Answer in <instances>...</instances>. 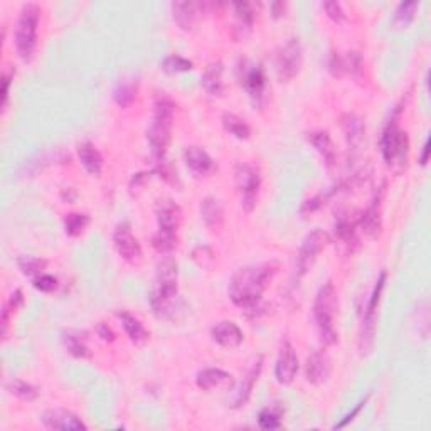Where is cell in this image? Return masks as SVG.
I'll return each instance as SVG.
<instances>
[{
	"mask_svg": "<svg viewBox=\"0 0 431 431\" xmlns=\"http://www.w3.org/2000/svg\"><path fill=\"white\" fill-rule=\"evenodd\" d=\"M275 273L272 265H251L239 268L229 282L228 295L241 310H255Z\"/></svg>",
	"mask_w": 431,
	"mask_h": 431,
	"instance_id": "obj_1",
	"label": "cell"
},
{
	"mask_svg": "<svg viewBox=\"0 0 431 431\" xmlns=\"http://www.w3.org/2000/svg\"><path fill=\"white\" fill-rule=\"evenodd\" d=\"M337 310H339V300H337L334 283H323L314 301V318L323 345L335 344L337 337H339L334 326Z\"/></svg>",
	"mask_w": 431,
	"mask_h": 431,
	"instance_id": "obj_2",
	"label": "cell"
},
{
	"mask_svg": "<svg viewBox=\"0 0 431 431\" xmlns=\"http://www.w3.org/2000/svg\"><path fill=\"white\" fill-rule=\"evenodd\" d=\"M182 211L174 201L166 199L157 204V233L152 238V246L160 255L174 251L177 246V229L180 226Z\"/></svg>",
	"mask_w": 431,
	"mask_h": 431,
	"instance_id": "obj_3",
	"label": "cell"
},
{
	"mask_svg": "<svg viewBox=\"0 0 431 431\" xmlns=\"http://www.w3.org/2000/svg\"><path fill=\"white\" fill-rule=\"evenodd\" d=\"M172 123H174V103L168 100L157 101L152 125L146 130V139H149L154 159L166 157L172 139Z\"/></svg>",
	"mask_w": 431,
	"mask_h": 431,
	"instance_id": "obj_4",
	"label": "cell"
},
{
	"mask_svg": "<svg viewBox=\"0 0 431 431\" xmlns=\"http://www.w3.org/2000/svg\"><path fill=\"white\" fill-rule=\"evenodd\" d=\"M41 19V8L35 4H25L22 7L19 19L16 24V51L24 63L33 59L35 46H38V28Z\"/></svg>",
	"mask_w": 431,
	"mask_h": 431,
	"instance_id": "obj_5",
	"label": "cell"
},
{
	"mask_svg": "<svg viewBox=\"0 0 431 431\" xmlns=\"http://www.w3.org/2000/svg\"><path fill=\"white\" fill-rule=\"evenodd\" d=\"M399 110L401 108H398L394 117L389 120L383 132V137H381V154H383L388 166H394V163L403 166L408 159V152H410V140H408V135L399 128L398 123Z\"/></svg>",
	"mask_w": 431,
	"mask_h": 431,
	"instance_id": "obj_6",
	"label": "cell"
},
{
	"mask_svg": "<svg viewBox=\"0 0 431 431\" xmlns=\"http://www.w3.org/2000/svg\"><path fill=\"white\" fill-rule=\"evenodd\" d=\"M386 278L388 275L386 272H381L379 278H377L374 290H372L369 301L364 309V317H362V327H361V335H359V350L362 355H367L372 350L374 345V337H376V323H377V310H379L381 304V295H383Z\"/></svg>",
	"mask_w": 431,
	"mask_h": 431,
	"instance_id": "obj_7",
	"label": "cell"
},
{
	"mask_svg": "<svg viewBox=\"0 0 431 431\" xmlns=\"http://www.w3.org/2000/svg\"><path fill=\"white\" fill-rule=\"evenodd\" d=\"M234 180H236L238 189L241 190V207L246 212H251L256 206L258 190H260V174L255 167L248 163H238L234 167Z\"/></svg>",
	"mask_w": 431,
	"mask_h": 431,
	"instance_id": "obj_8",
	"label": "cell"
},
{
	"mask_svg": "<svg viewBox=\"0 0 431 431\" xmlns=\"http://www.w3.org/2000/svg\"><path fill=\"white\" fill-rule=\"evenodd\" d=\"M261 369H263V355L258 354L250 362H248L246 371H244V374L241 376V379H239L236 388H234L233 394H231L229 398L231 408L239 410V408H243L244 404L248 403V399H250L253 393V388H255V383L261 374Z\"/></svg>",
	"mask_w": 431,
	"mask_h": 431,
	"instance_id": "obj_9",
	"label": "cell"
},
{
	"mask_svg": "<svg viewBox=\"0 0 431 431\" xmlns=\"http://www.w3.org/2000/svg\"><path fill=\"white\" fill-rule=\"evenodd\" d=\"M304 54H301V44L299 39H290L277 54V73L283 83L292 81L300 73Z\"/></svg>",
	"mask_w": 431,
	"mask_h": 431,
	"instance_id": "obj_10",
	"label": "cell"
},
{
	"mask_svg": "<svg viewBox=\"0 0 431 431\" xmlns=\"http://www.w3.org/2000/svg\"><path fill=\"white\" fill-rule=\"evenodd\" d=\"M331 243L327 233H323L322 229H315L309 234L301 243V248L299 251V258H297V270H299V277L304 275L312 268V265L317 260V256L326 250L327 244Z\"/></svg>",
	"mask_w": 431,
	"mask_h": 431,
	"instance_id": "obj_11",
	"label": "cell"
},
{
	"mask_svg": "<svg viewBox=\"0 0 431 431\" xmlns=\"http://www.w3.org/2000/svg\"><path fill=\"white\" fill-rule=\"evenodd\" d=\"M113 244L117 253L127 263H139L142 260V246L139 239L133 236L132 228L128 223H120L113 231Z\"/></svg>",
	"mask_w": 431,
	"mask_h": 431,
	"instance_id": "obj_12",
	"label": "cell"
},
{
	"mask_svg": "<svg viewBox=\"0 0 431 431\" xmlns=\"http://www.w3.org/2000/svg\"><path fill=\"white\" fill-rule=\"evenodd\" d=\"M239 83L246 90L253 100L261 101L263 98L265 88H266V76L265 71L260 64L251 63V61H243V64L239 66Z\"/></svg>",
	"mask_w": 431,
	"mask_h": 431,
	"instance_id": "obj_13",
	"label": "cell"
},
{
	"mask_svg": "<svg viewBox=\"0 0 431 431\" xmlns=\"http://www.w3.org/2000/svg\"><path fill=\"white\" fill-rule=\"evenodd\" d=\"M150 305H152L154 314L159 318L168 320L174 318L176 314L179 312V290L177 288H157L152 293V299H150Z\"/></svg>",
	"mask_w": 431,
	"mask_h": 431,
	"instance_id": "obj_14",
	"label": "cell"
},
{
	"mask_svg": "<svg viewBox=\"0 0 431 431\" xmlns=\"http://www.w3.org/2000/svg\"><path fill=\"white\" fill-rule=\"evenodd\" d=\"M297 372H299V355H297L295 347L290 342H283L277 359V366H275V377L280 384L288 386L293 383Z\"/></svg>",
	"mask_w": 431,
	"mask_h": 431,
	"instance_id": "obj_15",
	"label": "cell"
},
{
	"mask_svg": "<svg viewBox=\"0 0 431 431\" xmlns=\"http://www.w3.org/2000/svg\"><path fill=\"white\" fill-rule=\"evenodd\" d=\"M42 425L47 430H61V431H84L88 430V426L84 425V421L74 413L68 410H47L42 413L41 416Z\"/></svg>",
	"mask_w": 431,
	"mask_h": 431,
	"instance_id": "obj_16",
	"label": "cell"
},
{
	"mask_svg": "<svg viewBox=\"0 0 431 431\" xmlns=\"http://www.w3.org/2000/svg\"><path fill=\"white\" fill-rule=\"evenodd\" d=\"M362 68V56L355 51L334 52L328 59V71L332 76L344 78L354 76Z\"/></svg>",
	"mask_w": 431,
	"mask_h": 431,
	"instance_id": "obj_17",
	"label": "cell"
},
{
	"mask_svg": "<svg viewBox=\"0 0 431 431\" xmlns=\"http://www.w3.org/2000/svg\"><path fill=\"white\" fill-rule=\"evenodd\" d=\"M331 374H332V361L323 350H318V352H314L310 355L305 367L306 381H309L310 384L314 386L326 384L327 381L331 379Z\"/></svg>",
	"mask_w": 431,
	"mask_h": 431,
	"instance_id": "obj_18",
	"label": "cell"
},
{
	"mask_svg": "<svg viewBox=\"0 0 431 431\" xmlns=\"http://www.w3.org/2000/svg\"><path fill=\"white\" fill-rule=\"evenodd\" d=\"M211 337L217 345L224 349H236L243 344L244 334L234 322L223 320L211 328Z\"/></svg>",
	"mask_w": 431,
	"mask_h": 431,
	"instance_id": "obj_19",
	"label": "cell"
},
{
	"mask_svg": "<svg viewBox=\"0 0 431 431\" xmlns=\"http://www.w3.org/2000/svg\"><path fill=\"white\" fill-rule=\"evenodd\" d=\"M201 11H204V6L197 2L172 4V16L182 30H192L195 28L199 17H201Z\"/></svg>",
	"mask_w": 431,
	"mask_h": 431,
	"instance_id": "obj_20",
	"label": "cell"
},
{
	"mask_svg": "<svg viewBox=\"0 0 431 431\" xmlns=\"http://www.w3.org/2000/svg\"><path fill=\"white\" fill-rule=\"evenodd\" d=\"M184 160L189 171L197 177L211 174L212 168H214V160H212L211 155L204 149H201V146H188L184 152Z\"/></svg>",
	"mask_w": 431,
	"mask_h": 431,
	"instance_id": "obj_21",
	"label": "cell"
},
{
	"mask_svg": "<svg viewBox=\"0 0 431 431\" xmlns=\"http://www.w3.org/2000/svg\"><path fill=\"white\" fill-rule=\"evenodd\" d=\"M340 128L344 132L347 144L352 149H357L362 144L364 135H366V123L364 120L355 113H344L340 117Z\"/></svg>",
	"mask_w": 431,
	"mask_h": 431,
	"instance_id": "obj_22",
	"label": "cell"
},
{
	"mask_svg": "<svg viewBox=\"0 0 431 431\" xmlns=\"http://www.w3.org/2000/svg\"><path fill=\"white\" fill-rule=\"evenodd\" d=\"M335 241L339 244L340 251L345 255H352L357 248V236H355V224L345 216H340L335 224Z\"/></svg>",
	"mask_w": 431,
	"mask_h": 431,
	"instance_id": "obj_23",
	"label": "cell"
},
{
	"mask_svg": "<svg viewBox=\"0 0 431 431\" xmlns=\"http://www.w3.org/2000/svg\"><path fill=\"white\" fill-rule=\"evenodd\" d=\"M223 63L216 61V63H211L204 71L201 84L204 88V91L211 96H223L224 95V81H223Z\"/></svg>",
	"mask_w": 431,
	"mask_h": 431,
	"instance_id": "obj_24",
	"label": "cell"
},
{
	"mask_svg": "<svg viewBox=\"0 0 431 431\" xmlns=\"http://www.w3.org/2000/svg\"><path fill=\"white\" fill-rule=\"evenodd\" d=\"M78 157L81 160L83 167L86 168L88 174L100 176L103 171V157H101L100 150L96 149L91 142H83L78 145Z\"/></svg>",
	"mask_w": 431,
	"mask_h": 431,
	"instance_id": "obj_25",
	"label": "cell"
},
{
	"mask_svg": "<svg viewBox=\"0 0 431 431\" xmlns=\"http://www.w3.org/2000/svg\"><path fill=\"white\" fill-rule=\"evenodd\" d=\"M231 377L233 376H231L229 372L223 371V369L209 367L199 372L197 377H195V384H197V388L202 391H214L231 383Z\"/></svg>",
	"mask_w": 431,
	"mask_h": 431,
	"instance_id": "obj_26",
	"label": "cell"
},
{
	"mask_svg": "<svg viewBox=\"0 0 431 431\" xmlns=\"http://www.w3.org/2000/svg\"><path fill=\"white\" fill-rule=\"evenodd\" d=\"M362 233L369 238H377L381 233V197H376L359 221Z\"/></svg>",
	"mask_w": 431,
	"mask_h": 431,
	"instance_id": "obj_27",
	"label": "cell"
},
{
	"mask_svg": "<svg viewBox=\"0 0 431 431\" xmlns=\"http://www.w3.org/2000/svg\"><path fill=\"white\" fill-rule=\"evenodd\" d=\"M309 142L315 146V150L322 155L323 160H326L327 167H332L335 163L337 160V154H335V145L334 140L331 139V135H328L327 132H312L309 133Z\"/></svg>",
	"mask_w": 431,
	"mask_h": 431,
	"instance_id": "obj_28",
	"label": "cell"
},
{
	"mask_svg": "<svg viewBox=\"0 0 431 431\" xmlns=\"http://www.w3.org/2000/svg\"><path fill=\"white\" fill-rule=\"evenodd\" d=\"M117 317L120 318L123 328H125L128 339H130L133 344H144V342L149 339V331L144 327V323H142L137 317H133L132 314H128L127 310L117 312Z\"/></svg>",
	"mask_w": 431,
	"mask_h": 431,
	"instance_id": "obj_29",
	"label": "cell"
},
{
	"mask_svg": "<svg viewBox=\"0 0 431 431\" xmlns=\"http://www.w3.org/2000/svg\"><path fill=\"white\" fill-rule=\"evenodd\" d=\"M139 93V83L135 79H122L113 90V100L120 108H127L135 101Z\"/></svg>",
	"mask_w": 431,
	"mask_h": 431,
	"instance_id": "obj_30",
	"label": "cell"
},
{
	"mask_svg": "<svg viewBox=\"0 0 431 431\" xmlns=\"http://www.w3.org/2000/svg\"><path fill=\"white\" fill-rule=\"evenodd\" d=\"M177 263L172 258H163L162 261L157 265V285L162 288H177Z\"/></svg>",
	"mask_w": 431,
	"mask_h": 431,
	"instance_id": "obj_31",
	"label": "cell"
},
{
	"mask_svg": "<svg viewBox=\"0 0 431 431\" xmlns=\"http://www.w3.org/2000/svg\"><path fill=\"white\" fill-rule=\"evenodd\" d=\"M201 216L209 228H216V226H219L224 219L223 206H221V202L214 197L204 199L201 204Z\"/></svg>",
	"mask_w": 431,
	"mask_h": 431,
	"instance_id": "obj_32",
	"label": "cell"
},
{
	"mask_svg": "<svg viewBox=\"0 0 431 431\" xmlns=\"http://www.w3.org/2000/svg\"><path fill=\"white\" fill-rule=\"evenodd\" d=\"M221 122H223L224 130L229 133V135L236 137L238 140H248L251 137V128L248 125L246 122L241 117H238V115L234 113H224L223 118H221Z\"/></svg>",
	"mask_w": 431,
	"mask_h": 431,
	"instance_id": "obj_33",
	"label": "cell"
},
{
	"mask_svg": "<svg viewBox=\"0 0 431 431\" xmlns=\"http://www.w3.org/2000/svg\"><path fill=\"white\" fill-rule=\"evenodd\" d=\"M6 389L12 396L19 398L21 401H35L39 398V389L35 386L25 383L22 379H11L6 383Z\"/></svg>",
	"mask_w": 431,
	"mask_h": 431,
	"instance_id": "obj_34",
	"label": "cell"
},
{
	"mask_svg": "<svg viewBox=\"0 0 431 431\" xmlns=\"http://www.w3.org/2000/svg\"><path fill=\"white\" fill-rule=\"evenodd\" d=\"M63 342H64L66 350H68V352L73 355V357L88 359L91 355L90 349H88V345H86V342H84V339L81 337V334H79V332H64Z\"/></svg>",
	"mask_w": 431,
	"mask_h": 431,
	"instance_id": "obj_35",
	"label": "cell"
},
{
	"mask_svg": "<svg viewBox=\"0 0 431 431\" xmlns=\"http://www.w3.org/2000/svg\"><path fill=\"white\" fill-rule=\"evenodd\" d=\"M90 224V216L81 214V212H71L64 217V229L69 236L76 238L83 233Z\"/></svg>",
	"mask_w": 431,
	"mask_h": 431,
	"instance_id": "obj_36",
	"label": "cell"
},
{
	"mask_svg": "<svg viewBox=\"0 0 431 431\" xmlns=\"http://www.w3.org/2000/svg\"><path fill=\"white\" fill-rule=\"evenodd\" d=\"M17 265H19V270L22 273L25 275V277L35 278L39 277V275H42L44 270H46L47 263L41 258H35V256H22L17 260Z\"/></svg>",
	"mask_w": 431,
	"mask_h": 431,
	"instance_id": "obj_37",
	"label": "cell"
},
{
	"mask_svg": "<svg viewBox=\"0 0 431 431\" xmlns=\"http://www.w3.org/2000/svg\"><path fill=\"white\" fill-rule=\"evenodd\" d=\"M22 304H24V297H22L21 288H17V290L12 293L11 297H8V300L6 301V305H4V309H2V335L4 337H6V334H7V327H8V322H11V315L14 314L17 309H21Z\"/></svg>",
	"mask_w": 431,
	"mask_h": 431,
	"instance_id": "obj_38",
	"label": "cell"
},
{
	"mask_svg": "<svg viewBox=\"0 0 431 431\" xmlns=\"http://www.w3.org/2000/svg\"><path fill=\"white\" fill-rule=\"evenodd\" d=\"M418 11V2H403L399 4L396 8V14H394L393 24L396 28L406 29L408 25L411 24L413 19H415V14Z\"/></svg>",
	"mask_w": 431,
	"mask_h": 431,
	"instance_id": "obj_39",
	"label": "cell"
},
{
	"mask_svg": "<svg viewBox=\"0 0 431 431\" xmlns=\"http://www.w3.org/2000/svg\"><path fill=\"white\" fill-rule=\"evenodd\" d=\"M258 425L263 430H278L282 426V410L277 406L265 408L258 415Z\"/></svg>",
	"mask_w": 431,
	"mask_h": 431,
	"instance_id": "obj_40",
	"label": "cell"
},
{
	"mask_svg": "<svg viewBox=\"0 0 431 431\" xmlns=\"http://www.w3.org/2000/svg\"><path fill=\"white\" fill-rule=\"evenodd\" d=\"M194 68L192 61L185 59L180 56H168L162 61V69L168 74H179V73H188Z\"/></svg>",
	"mask_w": 431,
	"mask_h": 431,
	"instance_id": "obj_41",
	"label": "cell"
},
{
	"mask_svg": "<svg viewBox=\"0 0 431 431\" xmlns=\"http://www.w3.org/2000/svg\"><path fill=\"white\" fill-rule=\"evenodd\" d=\"M233 7H234V12H236V17H238L236 29L241 30L243 35H244V30H250L251 25H253L251 4L238 2V4H233Z\"/></svg>",
	"mask_w": 431,
	"mask_h": 431,
	"instance_id": "obj_42",
	"label": "cell"
},
{
	"mask_svg": "<svg viewBox=\"0 0 431 431\" xmlns=\"http://www.w3.org/2000/svg\"><path fill=\"white\" fill-rule=\"evenodd\" d=\"M335 192H339V188H335L334 190H328V192H320L317 195H314L312 199H306V201L304 204H301L300 212L304 216L314 214V212H317L318 209L322 207L323 204H326L328 201V199H331L332 195H334Z\"/></svg>",
	"mask_w": 431,
	"mask_h": 431,
	"instance_id": "obj_43",
	"label": "cell"
},
{
	"mask_svg": "<svg viewBox=\"0 0 431 431\" xmlns=\"http://www.w3.org/2000/svg\"><path fill=\"white\" fill-rule=\"evenodd\" d=\"M192 260L197 266H201V268H204V270H209V268H212V265H214V261H216L214 251L207 246H197L192 251Z\"/></svg>",
	"mask_w": 431,
	"mask_h": 431,
	"instance_id": "obj_44",
	"label": "cell"
},
{
	"mask_svg": "<svg viewBox=\"0 0 431 431\" xmlns=\"http://www.w3.org/2000/svg\"><path fill=\"white\" fill-rule=\"evenodd\" d=\"M33 285L35 290H39L42 293H51L57 288V280L54 277H51V275L42 273L33 280Z\"/></svg>",
	"mask_w": 431,
	"mask_h": 431,
	"instance_id": "obj_45",
	"label": "cell"
},
{
	"mask_svg": "<svg viewBox=\"0 0 431 431\" xmlns=\"http://www.w3.org/2000/svg\"><path fill=\"white\" fill-rule=\"evenodd\" d=\"M322 8L326 11V14L331 17L332 21L337 22V24H340V22L345 21V12H344V8H342L340 2H335V0H331V2H323Z\"/></svg>",
	"mask_w": 431,
	"mask_h": 431,
	"instance_id": "obj_46",
	"label": "cell"
},
{
	"mask_svg": "<svg viewBox=\"0 0 431 431\" xmlns=\"http://www.w3.org/2000/svg\"><path fill=\"white\" fill-rule=\"evenodd\" d=\"M14 74H16V69L11 68V66H8V69H6L2 73V108H6L7 106L8 91H11V84H12V79H14Z\"/></svg>",
	"mask_w": 431,
	"mask_h": 431,
	"instance_id": "obj_47",
	"label": "cell"
},
{
	"mask_svg": "<svg viewBox=\"0 0 431 431\" xmlns=\"http://www.w3.org/2000/svg\"><path fill=\"white\" fill-rule=\"evenodd\" d=\"M367 399H369V396H367L366 399H364V401H361V403H359V404H357V406H355V408H354V410L349 413V415H345V416H344V420H342V421H339V423H337V425L334 426V428H335V430H340V428H344V426H347V425L350 423V421H354V420H355V416H357V415H359V413H361V410H362V408H364V406H366Z\"/></svg>",
	"mask_w": 431,
	"mask_h": 431,
	"instance_id": "obj_48",
	"label": "cell"
},
{
	"mask_svg": "<svg viewBox=\"0 0 431 431\" xmlns=\"http://www.w3.org/2000/svg\"><path fill=\"white\" fill-rule=\"evenodd\" d=\"M96 334L101 337V339H103L105 342H113L115 339H117V335H115V332H113V328L108 326V323H105V322H100L96 326Z\"/></svg>",
	"mask_w": 431,
	"mask_h": 431,
	"instance_id": "obj_49",
	"label": "cell"
},
{
	"mask_svg": "<svg viewBox=\"0 0 431 431\" xmlns=\"http://www.w3.org/2000/svg\"><path fill=\"white\" fill-rule=\"evenodd\" d=\"M285 7H287V4H283V2L272 4V12H273L275 19H278V17L283 16V12H285Z\"/></svg>",
	"mask_w": 431,
	"mask_h": 431,
	"instance_id": "obj_50",
	"label": "cell"
},
{
	"mask_svg": "<svg viewBox=\"0 0 431 431\" xmlns=\"http://www.w3.org/2000/svg\"><path fill=\"white\" fill-rule=\"evenodd\" d=\"M428 154H430V139L425 142V145H423V152H421V157H420V163L421 166H426V163H428Z\"/></svg>",
	"mask_w": 431,
	"mask_h": 431,
	"instance_id": "obj_51",
	"label": "cell"
}]
</instances>
